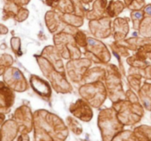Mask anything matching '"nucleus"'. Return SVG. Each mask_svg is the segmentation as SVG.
<instances>
[{"mask_svg":"<svg viewBox=\"0 0 151 141\" xmlns=\"http://www.w3.org/2000/svg\"><path fill=\"white\" fill-rule=\"evenodd\" d=\"M83 1H84V2H90V1H91L92 0H83Z\"/></svg>","mask_w":151,"mask_h":141,"instance_id":"obj_2","label":"nucleus"},{"mask_svg":"<svg viewBox=\"0 0 151 141\" xmlns=\"http://www.w3.org/2000/svg\"><path fill=\"white\" fill-rule=\"evenodd\" d=\"M13 1L18 3H22V4H26V3H27L29 0H13Z\"/></svg>","mask_w":151,"mask_h":141,"instance_id":"obj_1","label":"nucleus"}]
</instances>
